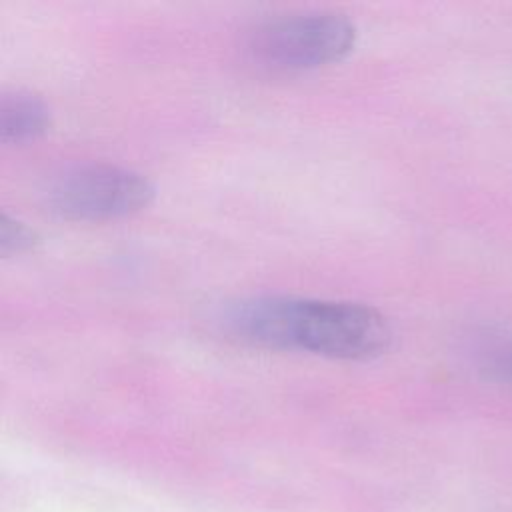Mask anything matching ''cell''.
<instances>
[{
    "label": "cell",
    "mask_w": 512,
    "mask_h": 512,
    "mask_svg": "<svg viewBox=\"0 0 512 512\" xmlns=\"http://www.w3.org/2000/svg\"><path fill=\"white\" fill-rule=\"evenodd\" d=\"M482 368L504 382L512 384V332H490L480 342Z\"/></svg>",
    "instance_id": "cell-5"
},
{
    "label": "cell",
    "mask_w": 512,
    "mask_h": 512,
    "mask_svg": "<svg viewBox=\"0 0 512 512\" xmlns=\"http://www.w3.org/2000/svg\"><path fill=\"white\" fill-rule=\"evenodd\" d=\"M40 236L22 220L2 212L0 214V252L2 256H18L34 250Z\"/></svg>",
    "instance_id": "cell-6"
},
{
    "label": "cell",
    "mask_w": 512,
    "mask_h": 512,
    "mask_svg": "<svg viewBox=\"0 0 512 512\" xmlns=\"http://www.w3.org/2000/svg\"><path fill=\"white\" fill-rule=\"evenodd\" d=\"M216 320L238 342L336 360H370L382 356L392 342L386 318L356 302L252 296L226 304Z\"/></svg>",
    "instance_id": "cell-1"
},
{
    "label": "cell",
    "mask_w": 512,
    "mask_h": 512,
    "mask_svg": "<svg viewBox=\"0 0 512 512\" xmlns=\"http://www.w3.org/2000/svg\"><path fill=\"white\" fill-rule=\"evenodd\" d=\"M154 186L142 174L102 162L76 164L52 178L46 202L54 214L74 222H104L146 208Z\"/></svg>",
    "instance_id": "cell-3"
},
{
    "label": "cell",
    "mask_w": 512,
    "mask_h": 512,
    "mask_svg": "<svg viewBox=\"0 0 512 512\" xmlns=\"http://www.w3.org/2000/svg\"><path fill=\"white\" fill-rule=\"evenodd\" d=\"M50 126L48 104L24 90L2 96L0 102V138L6 144H26L40 138Z\"/></svg>",
    "instance_id": "cell-4"
},
{
    "label": "cell",
    "mask_w": 512,
    "mask_h": 512,
    "mask_svg": "<svg viewBox=\"0 0 512 512\" xmlns=\"http://www.w3.org/2000/svg\"><path fill=\"white\" fill-rule=\"evenodd\" d=\"M356 44V26L340 14L312 12L268 20L246 40L250 60L272 72H304L342 60Z\"/></svg>",
    "instance_id": "cell-2"
}]
</instances>
